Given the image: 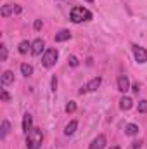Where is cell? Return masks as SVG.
I'll use <instances>...</instances> for the list:
<instances>
[{"mask_svg": "<svg viewBox=\"0 0 147 149\" xmlns=\"http://www.w3.org/2000/svg\"><path fill=\"white\" fill-rule=\"evenodd\" d=\"M43 142V134L40 128H31L26 134V148L28 149H40Z\"/></svg>", "mask_w": 147, "mask_h": 149, "instance_id": "cell-1", "label": "cell"}, {"mask_svg": "<svg viewBox=\"0 0 147 149\" xmlns=\"http://www.w3.org/2000/svg\"><path fill=\"white\" fill-rule=\"evenodd\" d=\"M69 17H71V21L73 23H83V21H90L92 19V12L88 10V9H85V7H80V5H76L71 9V14H69Z\"/></svg>", "mask_w": 147, "mask_h": 149, "instance_id": "cell-2", "label": "cell"}, {"mask_svg": "<svg viewBox=\"0 0 147 149\" xmlns=\"http://www.w3.org/2000/svg\"><path fill=\"white\" fill-rule=\"evenodd\" d=\"M57 59H59L57 49H47L45 54H43V57H42V64H43L45 68H52V66L57 63Z\"/></svg>", "mask_w": 147, "mask_h": 149, "instance_id": "cell-3", "label": "cell"}, {"mask_svg": "<svg viewBox=\"0 0 147 149\" xmlns=\"http://www.w3.org/2000/svg\"><path fill=\"white\" fill-rule=\"evenodd\" d=\"M101 83H102V78L101 76H95V78H92L85 87H81L80 88V94H87V92H94V90H97L99 87H101Z\"/></svg>", "mask_w": 147, "mask_h": 149, "instance_id": "cell-4", "label": "cell"}, {"mask_svg": "<svg viewBox=\"0 0 147 149\" xmlns=\"http://www.w3.org/2000/svg\"><path fill=\"white\" fill-rule=\"evenodd\" d=\"M132 49H133V56H135V61H137V63H140V64L147 63V50L144 49V47L133 45Z\"/></svg>", "mask_w": 147, "mask_h": 149, "instance_id": "cell-5", "label": "cell"}, {"mask_svg": "<svg viewBox=\"0 0 147 149\" xmlns=\"http://www.w3.org/2000/svg\"><path fill=\"white\" fill-rule=\"evenodd\" d=\"M128 88H130V80H128V76H126V74H119V76H118V90L125 94Z\"/></svg>", "mask_w": 147, "mask_h": 149, "instance_id": "cell-6", "label": "cell"}, {"mask_svg": "<svg viewBox=\"0 0 147 149\" xmlns=\"http://www.w3.org/2000/svg\"><path fill=\"white\" fill-rule=\"evenodd\" d=\"M43 49H45V42H43L42 38H37L35 42H31V54H35V56H40Z\"/></svg>", "mask_w": 147, "mask_h": 149, "instance_id": "cell-7", "label": "cell"}, {"mask_svg": "<svg viewBox=\"0 0 147 149\" xmlns=\"http://www.w3.org/2000/svg\"><path fill=\"white\" fill-rule=\"evenodd\" d=\"M106 146V135H97L94 141H92V144H90V149H104Z\"/></svg>", "mask_w": 147, "mask_h": 149, "instance_id": "cell-8", "label": "cell"}, {"mask_svg": "<svg viewBox=\"0 0 147 149\" xmlns=\"http://www.w3.org/2000/svg\"><path fill=\"white\" fill-rule=\"evenodd\" d=\"M31 125H33V116H31L30 113H26L24 118H23V130H24V134H28V132L33 128Z\"/></svg>", "mask_w": 147, "mask_h": 149, "instance_id": "cell-9", "label": "cell"}, {"mask_svg": "<svg viewBox=\"0 0 147 149\" xmlns=\"http://www.w3.org/2000/svg\"><path fill=\"white\" fill-rule=\"evenodd\" d=\"M132 106H133V101H132L130 97H121V101H119V108H121L123 111L132 109Z\"/></svg>", "mask_w": 147, "mask_h": 149, "instance_id": "cell-10", "label": "cell"}, {"mask_svg": "<svg viewBox=\"0 0 147 149\" xmlns=\"http://www.w3.org/2000/svg\"><path fill=\"white\" fill-rule=\"evenodd\" d=\"M76 128H78V121H76V120H73V121H69V123L66 125L64 134H66V135H73L74 132H76Z\"/></svg>", "mask_w": 147, "mask_h": 149, "instance_id": "cell-11", "label": "cell"}, {"mask_svg": "<svg viewBox=\"0 0 147 149\" xmlns=\"http://www.w3.org/2000/svg\"><path fill=\"white\" fill-rule=\"evenodd\" d=\"M71 38V33L68 30H61L59 33H55V42H66Z\"/></svg>", "mask_w": 147, "mask_h": 149, "instance_id": "cell-12", "label": "cell"}, {"mask_svg": "<svg viewBox=\"0 0 147 149\" xmlns=\"http://www.w3.org/2000/svg\"><path fill=\"white\" fill-rule=\"evenodd\" d=\"M12 81H14V73L12 71H3V74H2V85L5 87V85H9Z\"/></svg>", "mask_w": 147, "mask_h": 149, "instance_id": "cell-13", "label": "cell"}, {"mask_svg": "<svg viewBox=\"0 0 147 149\" xmlns=\"http://www.w3.org/2000/svg\"><path fill=\"white\" fill-rule=\"evenodd\" d=\"M125 134H126V135H137V134H139V127H137L135 123H128V125L125 127Z\"/></svg>", "mask_w": 147, "mask_h": 149, "instance_id": "cell-14", "label": "cell"}, {"mask_svg": "<svg viewBox=\"0 0 147 149\" xmlns=\"http://www.w3.org/2000/svg\"><path fill=\"white\" fill-rule=\"evenodd\" d=\"M14 10H16V7H14V5H10V3H7V5H3V7H2L0 14H2V17H7V16H10Z\"/></svg>", "mask_w": 147, "mask_h": 149, "instance_id": "cell-15", "label": "cell"}, {"mask_svg": "<svg viewBox=\"0 0 147 149\" xmlns=\"http://www.w3.org/2000/svg\"><path fill=\"white\" fill-rule=\"evenodd\" d=\"M9 132H10V123H9L7 120H3V121H2V134H0V137H2V139H5Z\"/></svg>", "mask_w": 147, "mask_h": 149, "instance_id": "cell-16", "label": "cell"}, {"mask_svg": "<svg viewBox=\"0 0 147 149\" xmlns=\"http://www.w3.org/2000/svg\"><path fill=\"white\" fill-rule=\"evenodd\" d=\"M28 50H31V43H30L28 40H23V42L19 43V52H21V54H26Z\"/></svg>", "mask_w": 147, "mask_h": 149, "instance_id": "cell-17", "label": "cell"}, {"mask_svg": "<svg viewBox=\"0 0 147 149\" xmlns=\"http://www.w3.org/2000/svg\"><path fill=\"white\" fill-rule=\"evenodd\" d=\"M21 73L24 74V76H30V74H33V66H31V64H26V63H23V64H21Z\"/></svg>", "mask_w": 147, "mask_h": 149, "instance_id": "cell-18", "label": "cell"}, {"mask_svg": "<svg viewBox=\"0 0 147 149\" xmlns=\"http://www.w3.org/2000/svg\"><path fill=\"white\" fill-rule=\"evenodd\" d=\"M0 61H7V47L3 43L0 45Z\"/></svg>", "mask_w": 147, "mask_h": 149, "instance_id": "cell-19", "label": "cell"}, {"mask_svg": "<svg viewBox=\"0 0 147 149\" xmlns=\"http://www.w3.org/2000/svg\"><path fill=\"white\" fill-rule=\"evenodd\" d=\"M74 111H76V104H74L73 101H69L66 104V113H74Z\"/></svg>", "mask_w": 147, "mask_h": 149, "instance_id": "cell-20", "label": "cell"}, {"mask_svg": "<svg viewBox=\"0 0 147 149\" xmlns=\"http://www.w3.org/2000/svg\"><path fill=\"white\" fill-rule=\"evenodd\" d=\"M139 113H147V101H140L139 102Z\"/></svg>", "mask_w": 147, "mask_h": 149, "instance_id": "cell-21", "label": "cell"}, {"mask_svg": "<svg viewBox=\"0 0 147 149\" xmlns=\"http://www.w3.org/2000/svg\"><path fill=\"white\" fill-rule=\"evenodd\" d=\"M0 97H2V101H5V102H9V101H10V95H9L5 90H2V92H0Z\"/></svg>", "mask_w": 147, "mask_h": 149, "instance_id": "cell-22", "label": "cell"}, {"mask_svg": "<svg viewBox=\"0 0 147 149\" xmlns=\"http://www.w3.org/2000/svg\"><path fill=\"white\" fill-rule=\"evenodd\" d=\"M68 61H69V64H71L73 68H76V66H78V59H76L74 56H69V59H68Z\"/></svg>", "mask_w": 147, "mask_h": 149, "instance_id": "cell-23", "label": "cell"}, {"mask_svg": "<svg viewBox=\"0 0 147 149\" xmlns=\"http://www.w3.org/2000/svg\"><path fill=\"white\" fill-rule=\"evenodd\" d=\"M50 87H52V90L55 92V88H57V78H55V76H52V80H50Z\"/></svg>", "mask_w": 147, "mask_h": 149, "instance_id": "cell-24", "label": "cell"}, {"mask_svg": "<svg viewBox=\"0 0 147 149\" xmlns=\"http://www.w3.org/2000/svg\"><path fill=\"white\" fill-rule=\"evenodd\" d=\"M140 146H142V141H135V142L132 144V148H133V149H139Z\"/></svg>", "mask_w": 147, "mask_h": 149, "instance_id": "cell-25", "label": "cell"}, {"mask_svg": "<svg viewBox=\"0 0 147 149\" xmlns=\"http://www.w3.org/2000/svg\"><path fill=\"white\" fill-rule=\"evenodd\" d=\"M33 26H35V30H40V28H42V19H37Z\"/></svg>", "mask_w": 147, "mask_h": 149, "instance_id": "cell-26", "label": "cell"}, {"mask_svg": "<svg viewBox=\"0 0 147 149\" xmlns=\"http://www.w3.org/2000/svg\"><path fill=\"white\" fill-rule=\"evenodd\" d=\"M132 90H133L135 94H139V90H140V88H139V83H133V85H132Z\"/></svg>", "mask_w": 147, "mask_h": 149, "instance_id": "cell-27", "label": "cell"}, {"mask_svg": "<svg viewBox=\"0 0 147 149\" xmlns=\"http://www.w3.org/2000/svg\"><path fill=\"white\" fill-rule=\"evenodd\" d=\"M111 149H119V146H112Z\"/></svg>", "mask_w": 147, "mask_h": 149, "instance_id": "cell-28", "label": "cell"}, {"mask_svg": "<svg viewBox=\"0 0 147 149\" xmlns=\"http://www.w3.org/2000/svg\"><path fill=\"white\" fill-rule=\"evenodd\" d=\"M85 2H88V3H92V2H94V0H85Z\"/></svg>", "mask_w": 147, "mask_h": 149, "instance_id": "cell-29", "label": "cell"}]
</instances>
